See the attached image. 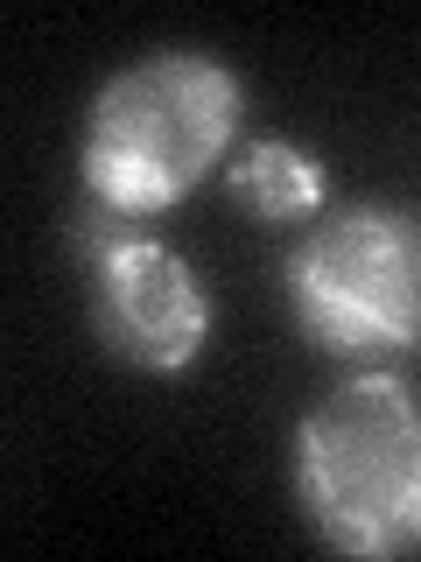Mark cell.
Wrapping results in <instances>:
<instances>
[{"label": "cell", "instance_id": "5", "mask_svg": "<svg viewBox=\"0 0 421 562\" xmlns=\"http://www.w3.org/2000/svg\"><path fill=\"white\" fill-rule=\"evenodd\" d=\"M232 198L253 211V218H309L316 204H323V162L303 148H288V140H253V148L232 155Z\"/></svg>", "mask_w": 421, "mask_h": 562}, {"label": "cell", "instance_id": "2", "mask_svg": "<svg viewBox=\"0 0 421 562\" xmlns=\"http://www.w3.org/2000/svg\"><path fill=\"white\" fill-rule=\"evenodd\" d=\"M295 492L344 555L421 541V408L394 373H359L295 429Z\"/></svg>", "mask_w": 421, "mask_h": 562}, {"label": "cell", "instance_id": "3", "mask_svg": "<svg viewBox=\"0 0 421 562\" xmlns=\"http://www.w3.org/2000/svg\"><path fill=\"white\" fill-rule=\"evenodd\" d=\"M288 303L323 351L421 345V233L379 204L338 211L295 246Z\"/></svg>", "mask_w": 421, "mask_h": 562}, {"label": "cell", "instance_id": "1", "mask_svg": "<svg viewBox=\"0 0 421 562\" xmlns=\"http://www.w3.org/2000/svg\"><path fill=\"white\" fill-rule=\"evenodd\" d=\"M239 134V78L218 57L162 49L105 78L84 127V190L113 218H162L225 162Z\"/></svg>", "mask_w": 421, "mask_h": 562}, {"label": "cell", "instance_id": "4", "mask_svg": "<svg viewBox=\"0 0 421 562\" xmlns=\"http://www.w3.org/2000/svg\"><path fill=\"white\" fill-rule=\"evenodd\" d=\"M92 330L140 373H183L210 338V295L175 246L120 233L92 246Z\"/></svg>", "mask_w": 421, "mask_h": 562}]
</instances>
